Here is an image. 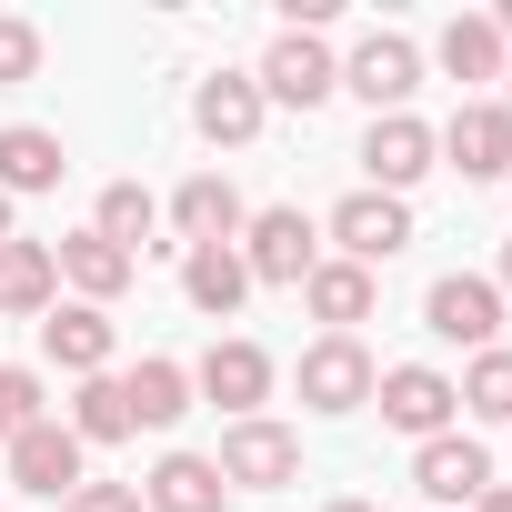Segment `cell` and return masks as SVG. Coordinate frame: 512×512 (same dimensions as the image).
<instances>
[{
	"label": "cell",
	"mask_w": 512,
	"mask_h": 512,
	"mask_svg": "<svg viewBox=\"0 0 512 512\" xmlns=\"http://www.w3.org/2000/svg\"><path fill=\"white\" fill-rule=\"evenodd\" d=\"M41 352L91 382V372L111 362V312H101V302H51V312H41Z\"/></svg>",
	"instance_id": "cell-14"
},
{
	"label": "cell",
	"mask_w": 512,
	"mask_h": 512,
	"mask_svg": "<svg viewBox=\"0 0 512 512\" xmlns=\"http://www.w3.org/2000/svg\"><path fill=\"white\" fill-rule=\"evenodd\" d=\"M241 272H251V282H312V272H322L312 221H302V211H262L251 241H241Z\"/></svg>",
	"instance_id": "cell-8"
},
{
	"label": "cell",
	"mask_w": 512,
	"mask_h": 512,
	"mask_svg": "<svg viewBox=\"0 0 512 512\" xmlns=\"http://www.w3.org/2000/svg\"><path fill=\"white\" fill-rule=\"evenodd\" d=\"M362 171H372V191H412L422 171H432V131L412 121V111H392V121H372V141H362Z\"/></svg>",
	"instance_id": "cell-13"
},
{
	"label": "cell",
	"mask_w": 512,
	"mask_h": 512,
	"mask_svg": "<svg viewBox=\"0 0 512 512\" xmlns=\"http://www.w3.org/2000/svg\"><path fill=\"white\" fill-rule=\"evenodd\" d=\"M432 151H452L462 181H502V171H512V111H502V101H462Z\"/></svg>",
	"instance_id": "cell-9"
},
{
	"label": "cell",
	"mask_w": 512,
	"mask_h": 512,
	"mask_svg": "<svg viewBox=\"0 0 512 512\" xmlns=\"http://www.w3.org/2000/svg\"><path fill=\"white\" fill-rule=\"evenodd\" d=\"M121 392H131V432H141V422L161 432V422H181V412H191V372H181V362H141Z\"/></svg>",
	"instance_id": "cell-24"
},
{
	"label": "cell",
	"mask_w": 512,
	"mask_h": 512,
	"mask_svg": "<svg viewBox=\"0 0 512 512\" xmlns=\"http://www.w3.org/2000/svg\"><path fill=\"white\" fill-rule=\"evenodd\" d=\"M121 432H131V392H121L111 372H91V382H81V402H71V442L91 452V442H121Z\"/></svg>",
	"instance_id": "cell-25"
},
{
	"label": "cell",
	"mask_w": 512,
	"mask_h": 512,
	"mask_svg": "<svg viewBox=\"0 0 512 512\" xmlns=\"http://www.w3.org/2000/svg\"><path fill=\"white\" fill-rule=\"evenodd\" d=\"M452 392H462V412H482V422H512V352H482V362H472Z\"/></svg>",
	"instance_id": "cell-27"
},
{
	"label": "cell",
	"mask_w": 512,
	"mask_h": 512,
	"mask_svg": "<svg viewBox=\"0 0 512 512\" xmlns=\"http://www.w3.org/2000/svg\"><path fill=\"white\" fill-rule=\"evenodd\" d=\"M31 422H51V412H41V382H31V372H11V362H0V442H21Z\"/></svg>",
	"instance_id": "cell-28"
},
{
	"label": "cell",
	"mask_w": 512,
	"mask_h": 512,
	"mask_svg": "<svg viewBox=\"0 0 512 512\" xmlns=\"http://www.w3.org/2000/svg\"><path fill=\"white\" fill-rule=\"evenodd\" d=\"M262 91H272V101H292V111H312V101H332V91H342V61H332L312 31H282V41H272V61H262Z\"/></svg>",
	"instance_id": "cell-10"
},
{
	"label": "cell",
	"mask_w": 512,
	"mask_h": 512,
	"mask_svg": "<svg viewBox=\"0 0 512 512\" xmlns=\"http://www.w3.org/2000/svg\"><path fill=\"white\" fill-rule=\"evenodd\" d=\"M332 241H342V262H352V272H382L392 251L412 241V211H402L392 191H352V201L332 211Z\"/></svg>",
	"instance_id": "cell-3"
},
{
	"label": "cell",
	"mask_w": 512,
	"mask_h": 512,
	"mask_svg": "<svg viewBox=\"0 0 512 512\" xmlns=\"http://www.w3.org/2000/svg\"><path fill=\"white\" fill-rule=\"evenodd\" d=\"M472 512H512V482H492V492H482V502H472Z\"/></svg>",
	"instance_id": "cell-31"
},
{
	"label": "cell",
	"mask_w": 512,
	"mask_h": 512,
	"mask_svg": "<svg viewBox=\"0 0 512 512\" xmlns=\"http://www.w3.org/2000/svg\"><path fill=\"white\" fill-rule=\"evenodd\" d=\"M141 502H151V512H221V502H231V482H221L201 452H171V462L141 482Z\"/></svg>",
	"instance_id": "cell-17"
},
{
	"label": "cell",
	"mask_w": 512,
	"mask_h": 512,
	"mask_svg": "<svg viewBox=\"0 0 512 512\" xmlns=\"http://www.w3.org/2000/svg\"><path fill=\"white\" fill-rule=\"evenodd\" d=\"M51 262H61V282H71L81 302H111V292H121V282L141 272L131 251H111L101 231H71V241H51Z\"/></svg>",
	"instance_id": "cell-16"
},
{
	"label": "cell",
	"mask_w": 512,
	"mask_h": 512,
	"mask_svg": "<svg viewBox=\"0 0 512 512\" xmlns=\"http://www.w3.org/2000/svg\"><path fill=\"white\" fill-rule=\"evenodd\" d=\"M502 81H512V71H502ZM502 111H512V101H502Z\"/></svg>",
	"instance_id": "cell-36"
},
{
	"label": "cell",
	"mask_w": 512,
	"mask_h": 512,
	"mask_svg": "<svg viewBox=\"0 0 512 512\" xmlns=\"http://www.w3.org/2000/svg\"><path fill=\"white\" fill-rule=\"evenodd\" d=\"M372 402H382V422H392V432H412V442H432V432L462 412V392H452L432 362H402V372H382V382H372Z\"/></svg>",
	"instance_id": "cell-6"
},
{
	"label": "cell",
	"mask_w": 512,
	"mask_h": 512,
	"mask_svg": "<svg viewBox=\"0 0 512 512\" xmlns=\"http://www.w3.org/2000/svg\"><path fill=\"white\" fill-rule=\"evenodd\" d=\"M111 251H131V262H141V251H151V231H161V201L141 191V181H111L101 191V221H91Z\"/></svg>",
	"instance_id": "cell-22"
},
{
	"label": "cell",
	"mask_w": 512,
	"mask_h": 512,
	"mask_svg": "<svg viewBox=\"0 0 512 512\" xmlns=\"http://www.w3.org/2000/svg\"><path fill=\"white\" fill-rule=\"evenodd\" d=\"M191 382H201V392H211V402H221L231 422H251V402L272 392V352H262V342H211Z\"/></svg>",
	"instance_id": "cell-12"
},
{
	"label": "cell",
	"mask_w": 512,
	"mask_h": 512,
	"mask_svg": "<svg viewBox=\"0 0 512 512\" xmlns=\"http://www.w3.org/2000/svg\"><path fill=\"white\" fill-rule=\"evenodd\" d=\"M51 292H61L51 241H0V312H51Z\"/></svg>",
	"instance_id": "cell-19"
},
{
	"label": "cell",
	"mask_w": 512,
	"mask_h": 512,
	"mask_svg": "<svg viewBox=\"0 0 512 512\" xmlns=\"http://www.w3.org/2000/svg\"><path fill=\"white\" fill-rule=\"evenodd\" d=\"M11 482L41 492V502H71V492H81V442H71V422H31V432L11 442Z\"/></svg>",
	"instance_id": "cell-11"
},
{
	"label": "cell",
	"mask_w": 512,
	"mask_h": 512,
	"mask_svg": "<svg viewBox=\"0 0 512 512\" xmlns=\"http://www.w3.org/2000/svg\"><path fill=\"white\" fill-rule=\"evenodd\" d=\"M0 241H11V201H0Z\"/></svg>",
	"instance_id": "cell-33"
},
{
	"label": "cell",
	"mask_w": 512,
	"mask_h": 512,
	"mask_svg": "<svg viewBox=\"0 0 512 512\" xmlns=\"http://www.w3.org/2000/svg\"><path fill=\"white\" fill-rule=\"evenodd\" d=\"M492 31H512V0H502V21H492Z\"/></svg>",
	"instance_id": "cell-34"
},
{
	"label": "cell",
	"mask_w": 512,
	"mask_h": 512,
	"mask_svg": "<svg viewBox=\"0 0 512 512\" xmlns=\"http://www.w3.org/2000/svg\"><path fill=\"white\" fill-rule=\"evenodd\" d=\"M442 71L452 81H502V31L492 21H452L442 31Z\"/></svg>",
	"instance_id": "cell-26"
},
{
	"label": "cell",
	"mask_w": 512,
	"mask_h": 512,
	"mask_svg": "<svg viewBox=\"0 0 512 512\" xmlns=\"http://www.w3.org/2000/svg\"><path fill=\"white\" fill-rule=\"evenodd\" d=\"M412 482H422V502H432V512L482 502V492H492V452H482V442H462V432H432V442L412 452Z\"/></svg>",
	"instance_id": "cell-7"
},
{
	"label": "cell",
	"mask_w": 512,
	"mask_h": 512,
	"mask_svg": "<svg viewBox=\"0 0 512 512\" xmlns=\"http://www.w3.org/2000/svg\"><path fill=\"white\" fill-rule=\"evenodd\" d=\"M171 221H181V241H231V231H241V191H231L221 171H191L181 201H171Z\"/></svg>",
	"instance_id": "cell-20"
},
{
	"label": "cell",
	"mask_w": 512,
	"mask_h": 512,
	"mask_svg": "<svg viewBox=\"0 0 512 512\" xmlns=\"http://www.w3.org/2000/svg\"><path fill=\"white\" fill-rule=\"evenodd\" d=\"M492 292H512V241H502V282H492Z\"/></svg>",
	"instance_id": "cell-32"
},
{
	"label": "cell",
	"mask_w": 512,
	"mask_h": 512,
	"mask_svg": "<svg viewBox=\"0 0 512 512\" xmlns=\"http://www.w3.org/2000/svg\"><path fill=\"white\" fill-rule=\"evenodd\" d=\"M302 302H312L332 332H352V322H372V272H352V262H322V272L302 282Z\"/></svg>",
	"instance_id": "cell-23"
},
{
	"label": "cell",
	"mask_w": 512,
	"mask_h": 512,
	"mask_svg": "<svg viewBox=\"0 0 512 512\" xmlns=\"http://www.w3.org/2000/svg\"><path fill=\"white\" fill-rule=\"evenodd\" d=\"M181 292H191V312L231 322V312H241V292H251V272H241V251H231V241H191V262H181Z\"/></svg>",
	"instance_id": "cell-15"
},
{
	"label": "cell",
	"mask_w": 512,
	"mask_h": 512,
	"mask_svg": "<svg viewBox=\"0 0 512 512\" xmlns=\"http://www.w3.org/2000/svg\"><path fill=\"white\" fill-rule=\"evenodd\" d=\"M191 121L211 131V141H251V131H262V81H201V101H191Z\"/></svg>",
	"instance_id": "cell-21"
},
{
	"label": "cell",
	"mask_w": 512,
	"mask_h": 512,
	"mask_svg": "<svg viewBox=\"0 0 512 512\" xmlns=\"http://www.w3.org/2000/svg\"><path fill=\"white\" fill-rule=\"evenodd\" d=\"M332 512H372V502H332Z\"/></svg>",
	"instance_id": "cell-35"
},
{
	"label": "cell",
	"mask_w": 512,
	"mask_h": 512,
	"mask_svg": "<svg viewBox=\"0 0 512 512\" xmlns=\"http://www.w3.org/2000/svg\"><path fill=\"white\" fill-rule=\"evenodd\" d=\"M41 71V31L31 21H0V81H31Z\"/></svg>",
	"instance_id": "cell-29"
},
{
	"label": "cell",
	"mask_w": 512,
	"mask_h": 512,
	"mask_svg": "<svg viewBox=\"0 0 512 512\" xmlns=\"http://www.w3.org/2000/svg\"><path fill=\"white\" fill-rule=\"evenodd\" d=\"M221 482H241V492H272V482H292L302 472V432H282V422H262V412H251V422H231L221 432V462H211Z\"/></svg>",
	"instance_id": "cell-1"
},
{
	"label": "cell",
	"mask_w": 512,
	"mask_h": 512,
	"mask_svg": "<svg viewBox=\"0 0 512 512\" xmlns=\"http://www.w3.org/2000/svg\"><path fill=\"white\" fill-rule=\"evenodd\" d=\"M342 91H362V101H372V121H392V111L422 91V51H412L402 31H372V41L342 61Z\"/></svg>",
	"instance_id": "cell-2"
},
{
	"label": "cell",
	"mask_w": 512,
	"mask_h": 512,
	"mask_svg": "<svg viewBox=\"0 0 512 512\" xmlns=\"http://www.w3.org/2000/svg\"><path fill=\"white\" fill-rule=\"evenodd\" d=\"M422 322H432V342H472V352H492V332H502V292H492L482 272H442L432 302H422Z\"/></svg>",
	"instance_id": "cell-4"
},
{
	"label": "cell",
	"mask_w": 512,
	"mask_h": 512,
	"mask_svg": "<svg viewBox=\"0 0 512 512\" xmlns=\"http://www.w3.org/2000/svg\"><path fill=\"white\" fill-rule=\"evenodd\" d=\"M61 512H141V482H81Z\"/></svg>",
	"instance_id": "cell-30"
},
{
	"label": "cell",
	"mask_w": 512,
	"mask_h": 512,
	"mask_svg": "<svg viewBox=\"0 0 512 512\" xmlns=\"http://www.w3.org/2000/svg\"><path fill=\"white\" fill-rule=\"evenodd\" d=\"M372 382H382V372H372V352H362L352 332H332V342L302 352V402H312V412H362Z\"/></svg>",
	"instance_id": "cell-5"
},
{
	"label": "cell",
	"mask_w": 512,
	"mask_h": 512,
	"mask_svg": "<svg viewBox=\"0 0 512 512\" xmlns=\"http://www.w3.org/2000/svg\"><path fill=\"white\" fill-rule=\"evenodd\" d=\"M71 171V151H61V131H0V201H11V191H51Z\"/></svg>",
	"instance_id": "cell-18"
}]
</instances>
